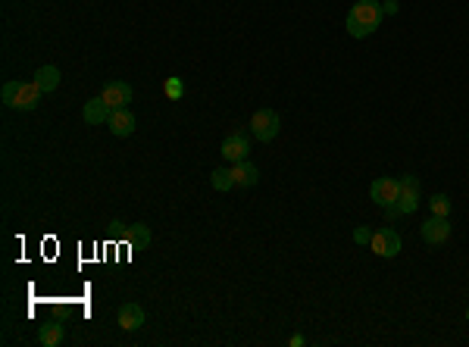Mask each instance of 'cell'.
<instances>
[{
    "mask_svg": "<svg viewBox=\"0 0 469 347\" xmlns=\"http://www.w3.org/2000/svg\"><path fill=\"white\" fill-rule=\"evenodd\" d=\"M369 247H373L375 257L391 260V257H397V253H401V235H397L395 229H379V231H373Z\"/></svg>",
    "mask_w": 469,
    "mask_h": 347,
    "instance_id": "277c9868",
    "label": "cell"
},
{
    "mask_svg": "<svg viewBox=\"0 0 469 347\" xmlns=\"http://www.w3.org/2000/svg\"><path fill=\"white\" fill-rule=\"evenodd\" d=\"M125 241H129V247H135V251H144V247L150 244V229L144 222L129 225V229H125Z\"/></svg>",
    "mask_w": 469,
    "mask_h": 347,
    "instance_id": "9a60e30c",
    "label": "cell"
},
{
    "mask_svg": "<svg viewBox=\"0 0 469 347\" xmlns=\"http://www.w3.org/2000/svg\"><path fill=\"white\" fill-rule=\"evenodd\" d=\"M101 97H103V103H107L110 109H123V107H129L132 103V88L125 82H110L107 88L101 91Z\"/></svg>",
    "mask_w": 469,
    "mask_h": 347,
    "instance_id": "9c48e42d",
    "label": "cell"
},
{
    "mask_svg": "<svg viewBox=\"0 0 469 347\" xmlns=\"http://www.w3.org/2000/svg\"><path fill=\"white\" fill-rule=\"evenodd\" d=\"M229 163H241V160H247V154H251V141H247L244 132H231L229 138L222 141V150H219Z\"/></svg>",
    "mask_w": 469,
    "mask_h": 347,
    "instance_id": "52a82bcc",
    "label": "cell"
},
{
    "mask_svg": "<svg viewBox=\"0 0 469 347\" xmlns=\"http://www.w3.org/2000/svg\"><path fill=\"white\" fill-rule=\"evenodd\" d=\"M34 85L48 94V91H56L60 88V69L56 66H41L38 72H34Z\"/></svg>",
    "mask_w": 469,
    "mask_h": 347,
    "instance_id": "5bb4252c",
    "label": "cell"
},
{
    "mask_svg": "<svg viewBox=\"0 0 469 347\" xmlns=\"http://www.w3.org/2000/svg\"><path fill=\"white\" fill-rule=\"evenodd\" d=\"M110 132H113L116 138H129L132 132H135V125H138V119H135V113H129V107H123V109H113L110 113Z\"/></svg>",
    "mask_w": 469,
    "mask_h": 347,
    "instance_id": "30bf717a",
    "label": "cell"
},
{
    "mask_svg": "<svg viewBox=\"0 0 469 347\" xmlns=\"http://www.w3.org/2000/svg\"><path fill=\"white\" fill-rule=\"evenodd\" d=\"M397 210H401V216H410V213L419 210V182H416V176H404L401 178V198H397Z\"/></svg>",
    "mask_w": 469,
    "mask_h": 347,
    "instance_id": "8992f818",
    "label": "cell"
},
{
    "mask_svg": "<svg viewBox=\"0 0 469 347\" xmlns=\"http://www.w3.org/2000/svg\"><path fill=\"white\" fill-rule=\"evenodd\" d=\"M397 10H401V3H397V0H385V3H382V13H391V16H395Z\"/></svg>",
    "mask_w": 469,
    "mask_h": 347,
    "instance_id": "44dd1931",
    "label": "cell"
},
{
    "mask_svg": "<svg viewBox=\"0 0 469 347\" xmlns=\"http://www.w3.org/2000/svg\"><path fill=\"white\" fill-rule=\"evenodd\" d=\"M369 194H373V200L379 207L397 204V198H401V178H375Z\"/></svg>",
    "mask_w": 469,
    "mask_h": 347,
    "instance_id": "5b68a950",
    "label": "cell"
},
{
    "mask_svg": "<svg viewBox=\"0 0 469 347\" xmlns=\"http://www.w3.org/2000/svg\"><path fill=\"white\" fill-rule=\"evenodd\" d=\"M119 326L125 328V332H135V328H141L144 326V310L138 304H123L119 306Z\"/></svg>",
    "mask_w": 469,
    "mask_h": 347,
    "instance_id": "7c38bea8",
    "label": "cell"
},
{
    "mask_svg": "<svg viewBox=\"0 0 469 347\" xmlns=\"http://www.w3.org/2000/svg\"><path fill=\"white\" fill-rule=\"evenodd\" d=\"M279 129H282V119L275 109H257V113L251 116V135L257 138V141L269 144L272 138L279 135Z\"/></svg>",
    "mask_w": 469,
    "mask_h": 347,
    "instance_id": "3957f363",
    "label": "cell"
},
{
    "mask_svg": "<svg viewBox=\"0 0 469 347\" xmlns=\"http://www.w3.org/2000/svg\"><path fill=\"white\" fill-rule=\"evenodd\" d=\"M354 241L357 244H369V241H373V231H369L366 225H360V229H354Z\"/></svg>",
    "mask_w": 469,
    "mask_h": 347,
    "instance_id": "ffe728a7",
    "label": "cell"
},
{
    "mask_svg": "<svg viewBox=\"0 0 469 347\" xmlns=\"http://www.w3.org/2000/svg\"><path fill=\"white\" fill-rule=\"evenodd\" d=\"M38 341H41L44 347L63 344V322H48V326H41V332H38Z\"/></svg>",
    "mask_w": 469,
    "mask_h": 347,
    "instance_id": "2e32d148",
    "label": "cell"
},
{
    "mask_svg": "<svg viewBox=\"0 0 469 347\" xmlns=\"http://www.w3.org/2000/svg\"><path fill=\"white\" fill-rule=\"evenodd\" d=\"M44 91L34 82H7L3 85V103L13 109H34L41 103Z\"/></svg>",
    "mask_w": 469,
    "mask_h": 347,
    "instance_id": "7a4b0ae2",
    "label": "cell"
},
{
    "mask_svg": "<svg viewBox=\"0 0 469 347\" xmlns=\"http://www.w3.org/2000/svg\"><path fill=\"white\" fill-rule=\"evenodd\" d=\"M231 178H235V188H253L260 182V169L247 160H241V163L231 166Z\"/></svg>",
    "mask_w": 469,
    "mask_h": 347,
    "instance_id": "8fae6325",
    "label": "cell"
},
{
    "mask_svg": "<svg viewBox=\"0 0 469 347\" xmlns=\"http://www.w3.org/2000/svg\"><path fill=\"white\" fill-rule=\"evenodd\" d=\"M163 91L166 94L172 97V101H178V97H182V91H185V85H182V78H169V82L163 85Z\"/></svg>",
    "mask_w": 469,
    "mask_h": 347,
    "instance_id": "d6986e66",
    "label": "cell"
},
{
    "mask_svg": "<svg viewBox=\"0 0 469 347\" xmlns=\"http://www.w3.org/2000/svg\"><path fill=\"white\" fill-rule=\"evenodd\" d=\"M448 238H450L448 216H432L422 222V241H426V244H444Z\"/></svg>",
    "mask_w": 469,
    "mask_h": 347,
    "instance_id": "ba28073f",
    "label": "cell"
},
{
    "mask_svg": "<svg viewBox=\"0 0 469 347\" xmlns=\"http://www.w3.org/2000/svg\"><path fill=\"white\" fill-rule=\"evenodd\" d=\"M110 113H113V109L107 107V103H103V97H94V101H88L85 103V123L88 125H101V123H110Z\"/></svg>",
    "mask_w": 469,
    "mask_h": 347,
    "instance_id": "4fadbf2b",
    "label": "cell"
},
{
    "mask_svg": "<svg viewBox=\"0 0 469 347\" xmlns=\"http://www.w3.org/2000/svg\"><path fill=\"white\" fill-rule=\"evenodd\" d=\"M428 207H432V216H448L450 213V198L448 194H435V198L428 200Z\"/></svg>",
    "mask_w": 469,
    "mask_h": 347,
    "instance_id": "ac0fdd59",
    "label": "cell"
},
{
    "mask_svg": "<svg viewBox=\"0 0 469 347\" xmlns=\"http://www.w3.org/2000/svg\"><path fill=\"white\" fill-rule=\"evenodd\" d=\"M466 319H469V313H466Z\"/></svg>",
    "mask_w": 469,
    "mask_h": 347,
    "instance_id": "7402d4cb",
    "label": "cell"
},
{
    "mask_svg": "<svg viewBox=\"0 0 469 347\" xmlns=\"http://www.w3.org/2000/svg\"><path fill=\"white\" fill-rule=\"evenodd\" d=\"M382 3L375 0H357L351 13H347V34L351 38H369L382 25Z\"/></svg>",
    "mask_w": 469,
    "mask_h": 347,
    "instance_id": "6da1fadb",
    "label": "cell"
},
{
    "mask_svg": "<svg viewBox=\"0 0 469 347\" xmlns=\"http://www.w3.org/2000/svg\"><path fill=\"white\" fill-rule=\"evenodd\" d=\"M210 182H213V188H216V191H231V188H235V178H231V169H213Z\"/></svg>",
    "mask_w": 469,
    "mask_h": 347,
    "instance_id": "e0dca14e",
    "label": "cell"
}]
</instances>
